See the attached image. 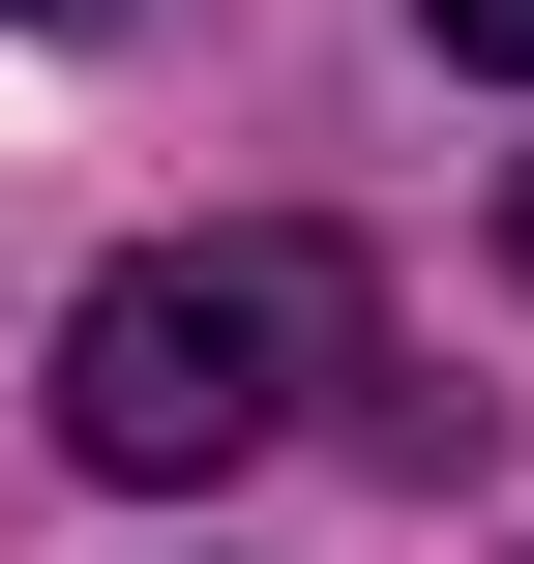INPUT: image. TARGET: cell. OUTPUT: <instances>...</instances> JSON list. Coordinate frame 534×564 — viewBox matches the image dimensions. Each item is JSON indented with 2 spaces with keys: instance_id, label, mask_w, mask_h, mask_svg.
Returning a JSON list of instances; mask_svg holds the SVG:
<instances>
[{
  "instance_id": "cell-4",
  "label": "cell",
  "mask_w": 534,
  "mask_h": 564,
  "mask_svg": "<svg viewBox=\"0 0 534 564\" xmlns=\"http://www.w3.org/2000/svg\"><path fill=\"white\" fill-rule=\"evenodd\" d=\"M505 238H534V208H505Z\"/></svg>"
},
{
  "instance_id": "cell-2",
  "label": "cell",
  "mask_w": 534,
  "mask_h": 564,
  "mask_svg": "<svg viewBox=\"0 0 534 564\" xmlns=\"http://www.w3.org/2000/svg\"><path fill=\"white\" fill-rule=\"evenodd\" d=\"M416 30H446V59H505V89H534V0H416Z\"/></svg>"
},
{
  "instance_id": "cell-3",
  "label": "cell",
  "mask_w": 534,
  "mask_h": 564,
  "mask_svg": "<svg viewBox=\"0 0 534 564\" xmlns=\"http://www.w3.org/2000/svg\"><path fill=\"white\" fill-rule=\"evenodd\" d=\"M59 30H89V0H59Z\"/></svg>"
},
{
  "instance_id": "cell-1",
  "label": "cell",
  "mask_w": 534,
  "mask_h": 564,
  "mask_svg": "<svg viewBox=\"0 0 534 564\" xmlns=\"http://www.w3.org/2000/svg\"><path fill=\"white\" fill-rule=\"evenodd\" d=\"M327 357H357L327 238H149V268H89V327H59V446L178 506V476L297 446V416H327Z\"/></svg>"
}]
</instances>
